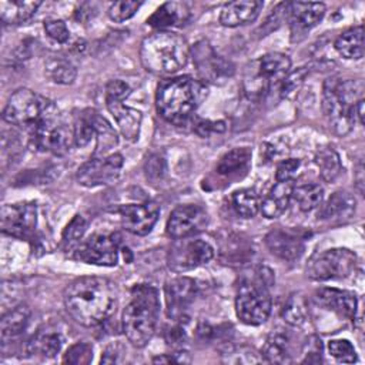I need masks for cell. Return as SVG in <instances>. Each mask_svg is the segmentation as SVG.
Returning <instances> with one entry per match:
<instances>
[{"mask_svg": "<svg viewBox=\"0 0 365 365\" xmlns=\"http://www.w3.org/2000/svg\"><path fill=\"white\" fill-rule=\"evenodd\" d=\"M117 287L107 278L80 277L63 294L68 315L84 327H96L113 315L117 307Z\"/></svg>", "mask_w": 365, "mask_h": 365, "instance_id": "6da1fadb", "label": "cell"}, {"mask_svg": "<svg viewBox=\"0 0 365 365\" xmlns=\"http://www.w3.org/2000/svg\"><path fill=\"white\" fill-rule=\"evenodd\" d=\"M207 94L208 87L201 80L190 76L165 78L157 87V110L164 120L182 124L191 118Z\"/></svg>", "mask_w": 365, "mask_h": 365, "instance_id": "7a4b0ae2", "label": "cell"}, {"mask_svg": "<svg viewBox=\"0 0 365 365\" xmlns=\"http://www.w3.org/2000/svg\"><path fill=\"white\" fill-rule=\"evenodd\" d=\"M158 314V291L153 285L147 284L134 285L121 318L123 332L128 342L137 348L145 346L155 332Z\"/></svg>", "mask_w": 365, "mask_h": 365, "instance_id": "3957f363", "label": "cell"}, {"mask_svg": "<svg viewBox=\"0 0 365 365\" xmlns=\"http://www.w3.org/2000/svg\"><path fill=\"white\" fill-rule=\"evenodd\" d=\"M359 80L328 78L322 87V111L329 128L336 135H345L352 130L355 106L364 98Z\"/></svg>", "mask_w": 365, "mask_h": 365, "instance_id": "277c9868", "label": "cell"}, {"mask_svg": "<svg viewBox=\"0 0 365 365\" xmlns=\"http://www.w3.org/2000/svg\"><path fill=\"white\" fill-rule=\"evenodd\" d=\"M190 57L187 40L173 31H157L147 36L140 47L144 68L154 74H173L182 68Z\"/></svg>", "mask_w": 365, "mask_h": 365, "instance_id": "5b68a950", "label": "cell"}, {"mask_svg": "<svg viewBox=\"0 0 365 365\" xmlns=\"http://www.w3.org/2000/svg\"><path fill=\"white\" fill-rule=\"evenodd\" d=\"M291 60L282 53H267L251 61L244 73V93L250 100H261L281 84L289 73Z\"/></svg>", "mask_w": 365, "mask_h": 365, "instance_id": "8992f818", "label": "cell"}, {"mask_svg": "<svg viewBox=\"0 0 365 365\" xmlns=\"http://www.w3.org/2000/svg\"><path fill=\"white\" fill-rule=\"evenodd\" d=\"M54 110L56 107L51 101L23 87L10 96L3 110V120L11 125L27 128L31 133Z\"/></svg>", "mask_w": 365, "mask_h": 365, "instance_id": "52a82bcc", "label": "cell"}, {"mask_svg": "<svg viewBox=\"0 0 365 365\" xmlns=\"http://www.w3.org/2000/svg\"><path fill=\"white\" fill-rule=\"evenodd\" d=\"M237 317L247 325L265 322L271 312V297L267 285L245 279L240 284L235 295Z\"/></svg>", "mask_w": 365, "mask_h": 365, "instance_id": "ba28073f", "label": "cell"}, {"mask_svg": "<svg viewBox=\"0 0 365 365\" xmlns=\"http://www.w3.org/2000/svg\"><path fill=\"white\" fill-rule=\"evenodd\" d=\"M356 255L348 248H331L314 255L307 267V275L315 281L342 279L356 268Z\"/></svg>", "mask_w": 365, "mask_h": 365, "instance_id": "9c48e42d", "label": "cell"}, {"mask_svg": "<svg viewBox=\"0 0 365 365\" xmlns=\"http://www.w3.org/2000/svg\"><path fill=\"white\" fill-rule=\"evenodd\" d=\"M30 134L31 143L37 150L56 155L66 154L74 143L73 127L57 114V110L43 118Z\"/></svg>", "mask_w": 365, "mask_h": 365, "instance_id": "30bf717a", "label": "cell"}, {"mask_svg": "<svg viewBox=\"0 0 365 365\" xmlns=\"http://www.w3.org/2000/svg\"><path fill=\"white\" fill-rule=\"evenodd\" d=\"M214 257L212 247L200 238H178L168 250L167 265L173 272H185L210 262Z\"/></svg>", "mask_w": 365, "mask_h": 365, "instance_id": "8fae6325", "label": "cell"}, {"mask_svg": "<svg viewBox=\"0 0 365 365\" xmlns=\"http://www.w3.org/2000/svg\"><path fill=\"white\" fill-rule=\"evenodd\" d=\"M192 63L202 83L221 84L234 74V66L225 60L205 40L197 41L190 50Z\"/></svg>", "mask_w": 365, "mask_h": 365, "instance_id": "7c38bea8", "label": "cell"}, {"mask_svg": "<svg viewBox=\"0 0 365 365\" xmlns=\"http://www.w3.org/2000/svg\"><path fill=\"white\" fill-rule=\"evenodd\" d=\"M118 244L115 234H93L73 250V257L86 264L113 267L118 259Z\"/></svg>", "mask_w": 365, "mask_h": 365, "instance_id": "4fadbf2b", "label": "cell"}, {"mask_svg": "<svg viewBox=\"0 0 365 365\" xmlns=\"http://www.w3.org/2000/svg\"><path fill=\"white\" fill-rule=\"evenodd\" d=\"M123 163V155L118 153L103 157H93L77 170V181L84 187L111 184L117 180Z\"/></svg>", "mask_w": 365, "mask_h": 365, "instance_id": "5bb4252c", "label": "cell"}, {"mask_svg": "<svg viewBox=\"0 0 365 365\" xmlns=\"http://www.w3.org/2000/svg\"><path fill=\"white\" fill-rule=\"evenodd\" d=\"M37 227V207L34 202L7 204L1 210V231L10 237L29 240Z\"/></svg>", "mask_w": 365, "mask_h": 365, "instance_id": "9a60e30c", "label": "cell"}, {"mask_svg": "<svg viewBox=\"0 0 365 365\" xmlns=\"http://www.w3.org/2000/svg\"><path fill=\"white\" fill-rule=\"evenodd\" d=\"M207 224L208 214L202 207L194 204L180 205L170 214L167 221V232L170 237L178 240L202 231Z\"/></svg>", "mask_w": 365, "mask_h": 365, "instance_id": "2e32d148", "label": "cell"}, {"mask_svg": "<svg viewBox=\"0 0 365 365\" xmlns=\"http://www.w3.org/2000/svg\"><path fill=\"white\" fill-rule=\"evenodd\" d=\"M118 214L121 218L123 227L135 234L145 235L148 234L160 215L158 204L153 201H147L143 204H127L118 208Z\"/></svg>", "mask_w": 365, "mask_h": 365, "instance_id": "e0dca14e", "label": "cell"}, {"mask_svg": "<svg viewBox=\"0 0 365 365\" xmlns=\"http://www.w3.org/2000/svg\"><path fill=\"white\" fill-rule=\"evenodd\" d=\"M164 289L168 315L173 318H180L181 315H184L197 295L195 281L187 277H180L168 281Z\"/></svg>", "mask_w": 365, "mask_h": 365, "instance_id": "ac0fdd59", "label": "cell"}, {"mask_svg": "<svg viewBox=\"0 0 365 365\" xmlns=\"http://www.w3.org/2000/svg\"><path fill=\"white\" fill-rule=\"evenodd\" d=\"M315 301L321 307L335 312L341 318H355L358 301L355 294L351 291L336 288H319L315 292Z\"/></svg>", "mask_w": 365, "mask_h": 365, "instance_id": "d6986e66", "label": "cell"}, {"mask_svg": "<svg viewBox=\"0 0 365 365\" xmlns=\"http://www.w3.org/2000/svg\"><path fill=\"white\" fill-rule=\"evenodd\" d=\"M285 14L289 19L292 33L305 31L315 27L325 14L324 3H285Z\"/></svg>", "mask_w": 365, "mask_h": 365, "instance_id": "ffe728a7", "label": "cell"}, {"mask_svg": "<svg viewBox=\"0 0 365 365\" xmlns=\"http://www.w3.org/2000/svg\"><path fill=\"white\" fill-rule=\"evenodd\" d=\"M106 104L111 115L114 117L120 133L128 141H137L140 135V127L143 115L138 110L125 106L121 100L106 97Z\"/></svg>", "mask_w": 365, "mask_h": 365, "instance_id": "44dd1931", "label": "cell"}, {"mask_svg": "<svg viewBox=\"0 0 365 365\" xmlns=\"http://www.w3.org/2000/svg\"><path fill=\"white\" fill-rule=\"evenodd\" d=\"M262 6V1L258 0H237L225 3L220 13V21L225 27L248 24L258 17Z\"/></svg>", "mask_w": 365, "mask_h": 365, "instance_id": "7402d4cb", "label": "cell"}, {"mask_svg": "<svg viewBox=\"0 0 365 365\" xmlns=\"http://www.w3.org/2000/svg\"><path fill=\"white\" fill-rule=\"evenodd\" d=\"M265 244L268 250L281 259L295 261L304 252V241L287 231L274 230L265 237Z\"/></svg>", "mask_w": 365, "mask_h": 365, "instance_id": "603a6c76", "label": "cell"}, {"mask_svg": "<svg viewBox=\"0 0 365 365\" xmlns=\"http://www.w3.org/2000/svg\"><path fill=\"white\" fill-rule=\"evenodd\" d=\"M356 210L355 198L346 191L334 192L328 201L322 205L318 217L329 222L341 224L349 221Z\"/></svg>", "mask_w": 365, "mask_h": 365, "instance_id": "cb8c5ba5", "label": "cell"}, {"mask_svg": "<svg viewBox=\"0 0 365 365\" xmlns=\"http://www.w3.org/2000/svg\"><path fill=\"white\" fill-rule=\"evenodd\" d=\"M292 190H294L292 180L277 181L275 185L269 190V192L262 200V204H259L264 217L277 218L282 215L292 198Z\"/></svg>", "mask_w": 365, "mask_h": 365, "instance_id": "d4e9b609", "label": "cell"}, {"mask_svg": "<svg viewBox=\"0 0 365 365\" xmlns=\"http://www.w3.org/2000/svg\"><path fill=\"white\" fill-rule=\"evenodd\" d=\"M190 17V10L185 3L168 1L161 4L148 19L147 23L157 29H168L182 26Z\"/></svg>", "mask_w": 365, "mask_h": 365, "instance_id": "484cf974", "label": "cell"}, {"mask_svg": "<svg viewBox=\"0 0 365 365\" xmlns=\"http://www.w3.org/2000/svg\"><path fill=\"white\" fill-rule=\"evenodd\" d=\"M250 165H251V150L247 147H238L225 153L220 158L217 164V173L230 180L241 178L242 175L247 174Z\"/></svg>", "mask_w": 365, "mask_h": 365, "instance_id": "4316f807", "label": "cell"}, {"mask_svg": "<svg viewBox=\"0 0 365 365\" xmlns=\"http://www.w3.org/2000/svg\"><path fill=\"white\" fill-rule=\"evenodd\" d=\"M88 121L94 130V135L97 140L96 144V151H94V157H103V155H108L107 153L114 148L117 145V134L114 131V128L111 127V124L101 117L96 110H84Z\"/></svg>", "mask_w": 365, "mask_h": 365, "instance_id": "83f0119b", "label": "cell"}, {"mask_svg": "<svg viewBox=\"0 0 365 365\" xmlns=\"http://www.w3.org/2000/svg\"><path fill=\"white\" fill-rule=\"evenodd\" d=\"M63 346V336L58 331L46 328L37 331L27 342V352L31 355H40L43 358L56 356Z\"/></svg>", "mask_w": 365, "mask_h": 365, "instance_id": "f1b7e54d", "label": "cell"}, {"mask_svg": "<svg viewBox=\"0 0 365 365\" xmlns=\"http://www.w3.org/2000/svg\"><path fill=\"white\" fill-rule=\"evenodd\" d=\"M41 1L33 0H1L0 19L6 24H20L34 16Z\"/></svg>", "mask_w": 365, "mask_h": 365, "instance_id": "f546056e", "label": "cell"}, {"mask_svg": "<svg viewBox=\"0 0 365 365\" xmlns=\"http://www.w3.org/2000/svg\"><path fill=\"white\" fill-rule=\"evenodd\" d=\"M335 50L338 51L339 56L348 60H359L364 57L365 46H364V27L362 26H355L344 33H341L335 43H334Z\"/></svg>", "mask_w": 365, "mask_h": 365, "instance_id": "4dcf8cb0", "label": "cell"}, {"mask_svg": "<svg viewBox=\"0 0 365 365\" xmlns=\"http://www.w3.org/2000/svg\"><path fill=\"white\" fill-rule=\"evenodd\" d=\"M30 318V308L27 305H19L10 309L3 315L0 322V335L1 341L6 344L7 341L19 336L27 327Z\"/></svg>", "mask_w": 365, "mask_h": 365, "instance_id": "1f68e13d", "label": "cell"}, {"mask_svg": "<svg viewBox=\"0 0 365 365\" xmlns=\"http://www.w3.org/2000/svg\"><path fill=\"white\" fill-rule=\"evenodd\" d=\"M292 198L301 211L308 212V211L318 208L322 204L324 190L321 185L314 184V182L302 184L298 187L294 185Z\"/></svg>", "mask_w": 365, "mask_h": 365, "instance_id": "d6a6232c", "label": "cell"}, {"mask_svg": "<svg viewBox=\"0 0 365 365\" xmlns=\"http://www.w3.org/2000/svg\"><path fill=\"white\" fill-rule=\"evenodd\" d=\"M315 164L324 181H334L341 173V160L332 147H321L315 154Z\"/></svg>", "mask_w": 365, "mask_h": 365, "instance_id": "836d02e7", "label": "cell"}, {"mask_svg": "<svg viewBox=\"0 0 365 365\" xmlns=\"http://www.w3.org/2000/svg\"><path fill=\"white\" fill-rule=\"evenodd\" d=\"M44 67L46 76L56 84H71L76 80L77 70L73 63L64 57H50Z\"/></svg>", "mask_w": 365, "mask_h": 365, "instance_id": "e575fe53", "label": "cell"}, {"mask_svg": "<svg viewBox=\"0 0 365 365\" xmlns=\"http://www.w3.org/2000/svg\"><path fill=\"white\" fill-rule=\"evenodd\" d=\"M289 349H288V338L285 334L275 332L271 334L262 348V356L268 362L284 364L289 362Z\"/></svg>", "mask_w": 365, "mask_h": 365, "instance_id": "d590c367", "label": "cell"}, {"mask_svg": "<svg viewBox=\"0 0 365 365\" xmlns=\"http://www.w3.org/2000/svg\"><path fill=\"white\" fill-rule=\"evenodd\" d=\"M282 319L292 327H299L307 321L308 308L304 297L301 294H292L288 297L282 307Z\"/></svg>", "mask_w": 365, "mask_h": 365, "instance_id": "8d00e7d4", "label": "cell"}, {"mask_svg": "<svg viewBox=\"0 0 365 365\" xmlns=\"http://www.w3.org/2000/svg\"><path fill=\"white\" fill-rule=\"evenodd\" d=\"M232 207L238 215L252 218L259 210V198L252 188H242L232 194Z\"/></svg>", "mask_w": 365, "mask_h": 365, "instance_id": "74e56055", "label": "cell"}, {"mask_svg": "<svg viewBox=\"0 0 365 365\" xmlns=\"http://www.w3.org/2000/svg\"><path fill=\"white\" fill-rule=\"evenodd\" d=\"M87 230V221L81 215H76L63 231V245L66 250L73 251L83 240V235Z\"/></svg>", "mask_w": 365, "mask_h": 365, "instance_id": "f35d334b", "label": "cell"}, {"mask_svg": "<svg viewBox=\"0 0 365 365\" xmlns=\"http://www.w3.org/2000/svg\"><path fill=\"white\" fill-rule=\"evenodd\" d=\"M91 359H93V346L88 342H77L71 345L63 356V362L73 364V365H86V364H90Z\"/></svg>", "mask_w": 365, "mask_h": 365, "instance_id": "ab89813d", "label": "cell"}, {"mask_svg": "<svg viewBox=\"0 0 365 365\" xmlns=\"http://www.w3.org/2000/svg\"><path fill=\"white\" fill-rule=\"evenodd\" d=\"M328 351L339 362L354 364L356 361V351L348 339H332V341H329Z\"/></svg>", "mask_w": 365, "mask_h": 365, "instance_id": "60d3db41", "label": "cell"}, {"mask_svg": "<svg viewBox=\"0 0 365 365\" xmlns=\"http://www.w3.org/2000/svg\"><path fill=\"white\" fill-rule=\"evenodd\" d=\"M141 3L140 1H114L108 10H107V14L108 17L115 21V23H121V21H125L128 19H131L135 11L140 9Z\"/></svg>", "mask_w": 365, "mask_h": 365, "instance_id": "b9f144b4", "label": "cell"}, {"mask_svg": "<svg viewBox=\"0 0 365 365\" xmlns=\"http://www.w3.org/2000/svg\"><path fill=\"white\" fill-rule=\"evenodd\" d=\"M307 74H308V70L305 67H299L294 71H289L279 84L281 96L282 97H291L302 86Z\"/></svg>", "mask_w": 365, "mask_h": 365, "instance_id": "7bdbcfd3", "label": "cell"}, {"mask_svg": "<svg viewBox=\"0 0 365 365\" xmlns=\"http://www.w3.org/2000/svg\"><path fill=\"white\" fill-rule=\"evenodd\" d=\"M44 30L50 38H53L57 43H66L70 38L68 27L63 20L58 19H50L44 21Z\"/></svg>", "mask_w": 365, "mask_h": 365, "instance_id": "ee69618b", "label": "cell"}, {"mask_svg": "<svg viewBox=\"0 0 365 365\" xmlns=\"http://www.w3.org/2000/svg\"><path fill=\"white\" fill-rule=\"evenodd\" d=\"M301 167V161L297 158H287L282 160L278 165H277V171H275V180L277 181H294L295 174L298 173Z\"/></svg>", "mask_w": 365, "mask_h": 365, "instance_id": "f6af8a7d", "label": "cell"}, {"mask_svg": "<svg viewBox=\"0 0 365 365\" xmlns=\"http://www.w3.org/2000/svg\"><path fill=\"white\" fill-rule=\"evenodd\" d=\"M130 87L127 83L121 80H111L106 86V97L115 98V100H124L130 94Z\"/></svg>", "mask_w": 365, "mask_h": 365, "instance_id": "bcb514c9", "label": "cell"}, {"mask_svg": "<svg viewBox=\"0 0 365 365\" xmlns=\"http://www.w3.org/2000/svg\"><path fill=\"white\" fill-rule=\"evenodd\" d=\"M224 130H225L224 121H210V120L197 118V121L194 123V131L201 137H207L210 133H218Z\"/></svg>", "mask_w": 365, "mask_h": 365, "instance_id": "7dc6e473", "label": "cell"}, {"mask_svg": "<svg viewBox=\"0 0 365 365\" xmlns=\"http://www.w3.org/2000/svg\"><path fill=\"white\" fill-rule=\"evenodd\" d=\"M164 171H165V167H164L163 158H160L158 155H151L150 158H147V163H145L147 178L158 180V178H161Z\"/></svg>", "mask_w": 365, "mask_h": 365, "instance_id": "c3c4849f", "label": "cell"}, {"mask_svg": "<svg viewBox=\"0 0 365 365\" xmlns=\"http://www.w3.org/2000/svg\"><path fill=\"white\" fill-rule=\"evenodd\" d=\"M124 358V349L120 344H111L106 348V351L101 355V364H118L123 362Z\"/></svg>", "mask_w": 365, "mask_h": 365, "instance_id": "681fc988", "label": "cell"}, {"mask_svg": "<svg viewBox=\"0 0 365 365\" xmlns=\"http://www.w3.org/2000/svg\"><path fill=\"white\" fill-rule=\"evenodd\" d=\"M190 356L187 352H174V354H165L158 355L153 358V362L155 364H170V362H190Z\"/></svg>", "mask_w": 365, "mask_h": 365, "instance_id": "f907efd6", "label": "cell"}, {"mask_svg": "<svg viewBox=\"0 0 365 365\" xmlns=\"http://www.w3.org/2000/svg\"><path fill=\"white\" fill-rule=\"evenodd\" d=\"M355 120L359 124L364 123V98H361L355 106Z\"/></svg>", "mask_w": 365, "mask_h": 365, "instance_id": "816d5d0a", "label": "cell"}]
</instances>
